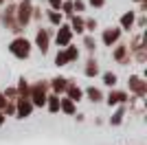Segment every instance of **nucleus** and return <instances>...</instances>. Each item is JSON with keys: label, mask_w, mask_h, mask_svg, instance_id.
I'll use <instances>...</instances> for the list:
<instances>
[{"label": "nucleus", "mask_w": 147, "mask_h": 145, "mask_svg": "<svg viewBox=\"0 0 147 145\" xmlns=\"http://www.w3.org/2000/svg\"><path fill=\"white\" fill-rule=\"evenodd\" d=\"M49 90L51 86L49 81H37L29 88V101L33 108H44L46 106V97H49Z\"/></svg>", "instance_id": "1"}, {"label": "nucleus", "mask_w": 147, "mask_h": 145, "mask_svg": "<svg viewBox=\"0 0 147 145\" xmlns=\"http://www.w3.org/2000/svg\"><path fill=\"white\" fill-rule=\"evenodd\" d=\"M31 48H33V44H31L24 35H18L11 44H9V53L16 55L18 60H26V57L31 55Z\"/></svg>", "instance_id": "2"}, {"label": "nucleus", "mask_w": 147, "mask_h": 145, "mask_svg": "<svg viewBox=\"0 0 147 145\" xmlns=\"http://www.w3.org/2000/svg\"><path fill=\"white\" fill-rule=\"evenodd\" d=\"M31 18H33V2L31 0H20V5L16 7V20H18V24L24 29L26 24L31 22Z\"/></svg>", "instance_id": "3"}, {"label": "nucleus", "mask_w": 147, "mask_h": 145, "mask_svg": "<svg viewBox=\"0 0 147 145\" xmlns=\"http://www.w3.org/2000/svg\"><path fill=\"white\" fill-rule=\"evenodd\" d=\"M0 18H2V22H5V26L9 31H13V33H20V31H22V26H20L18 20H16V5H9L5 11H0Z\"/></svg>", "instance_id": "4"}, {"label": "nucleus", "mask_w": 147, "mask_h": 145, "mask_svg": "<svg viewBox=\"0 0 147 145\" xmlns=\"http://www.w3.org/2000/svg\"><path fill=\"white\" fill-rule=\"evenodd\" d=\"M51 35H53V31H51V29H37V33H35V46L40 48V53H42V55L49 53Z\"/></svg>", "instance_id": "5"}, {"label": "nucleus", "mask_w": 147, "mask_h": 145, "mask_svg": "<svg viewBox=\"0 0 147 145\" xmlns=\"http://www.w3.org/2000/svg\"><path fill=\"white\" fill-rule=\"evenodd\" d=\"M127 86H129V90L136 95V99H143L145 97V92H147V84L143 81L138 75H132V77L127 79Z\"/></svg>", "instance_id": "6"}, {"label": "nucleus", "mask_w": 147, "mask_h": 145, "mask_svg": "<svg viewBox=\"0 0 147 145\" xmlns=\"http://www.w3.org/2000/svg\"><path fill=\"white\" fill-rule=\"evenodd\" d=\"M70 40H73V31H70V26H68V24H59V29H57V35H55L57 46H61V48L70 46Z\"/></svg>", "instance_id": "7"}, {"label": "nucleus", "mask_w": 147, "mask_h": 145, "mask_svg": "<svg viewBox=\"0 0 147 145\" xmlns=\"http://www.w3.org/2000/svg\"><path fill=\"white\" fill-rule=\"evenodd\" d=\"M127 99H129L127 92H123V90H110V95L105 97V103H108L110 108H112V106H125Z\"/></svg>", "instance_id": "8"}, {"label": "nucleus", "mask_w": 147, "mask_h": 145, "mask_svg": "<svg viewBox=\"0 0 147 145\" xmlns=\"http://www.w3.org/2000/svg\"><path fill=\"white\" fill-rule=\"evenodd\" d=\"M121 33H123V31L119 29V26H110V29H105V31H103L101 40H103L105 46H112V44H117L119 40H121Z\"/></svg>", "instance_id": "9"}, {"label": "nucleus", "mask_w": 147, "mask_h": 145, "mask_svg": "<svg viewBox=\"0 0 147 145\" xmlns=\"http://www.w3.org/2000/svg\"><path fill=\"white\" fill-rule=\"evenodd\" d=\"M112 57H114L119 64H123V66H125V64H129V62H132V53L127 51V44H119V46L114 48Z\"/></svg>", "instance_id": "10"}, {"label": "nucleus", "mask_w": 147, "mask_h": 145, "mask_svg": "<svg viewBox=\"0 0 147 145\" xmlns=\"http://www.w3.org/2000/svg\"><path fill=\"white\" fill-rule=\"evenodd\" d=\"M31 112H33V106H31L29 99H18L16 101V117L18 119H26V117H31Z\"/></svg>", "instance_id": "11"}, {"label": "nucleus", "mask_w": 147, "mask_h": 145, "mask_svg": "<svg viewBox=\"0 0 147 145\" xmlns=\"http://www.w3.org/2000/svg\"><path fill=\"white\" fill-rule=\"evenodd\" d=\"M68 81H70V79H66V77H55V79H51V90H53V95H57L59 97V92H66V86H68Z\"/></svg>", "instance_id": "12"}, {"label": "nucleus", "mask_w": 147, "mask_h": 145, "mask_svg": "<svg viewBox=\"0 0 147 145\" xmlns=\"http://www.w3.org/2000/svg\"><path fill=\"white\" fill-rule=\"evenodd\" d=\"M66 99H70L73 103H77V101H81V97H84V90H81L77 84H73V81H68V86H66Z\"/></svg>", "instance_id": "13"}, {"label": "nucleus", "mask_w": 147, "mask_h": 145, "mask_svg": "<svg viewBox=\"0 0 147 145\" xmlns=\"http://www.w3.org/2000/svg\"><path fill=\"white\" fill-rule=\"evenodd\" d=\"M134 24H136V13L134 11H125L121 16V26H119V29L121 31H132Z\"/></svg>", "instance_id": "14"}, {"label": "nucleus", "mask_w": 147, "mask_h": 145, "mask_svg": "<svg viewBox=\"0 0 147 145\" xmlns=\"http://www.w3.org/2000/svg\"><path fill=\"white\" fill-rule=\"evenodd\" d=\"M68 26H70V31H73V33H79V35H84V33H86V26H84V18H81V16H73Z\"/></svg>", "instance_id": "15"}, {"label": "nucleus", "mask_w": 147, "mask_h": 145, "mask_svg": "<svg viewBox=\"0 0 147 145\" xmlns=\"http://www.w3.org/2000/svg\"><path fill=\"white\" fill-rule=\"evenodd\" d=\"M84 75H86V77H94V75H99V62L94 60V57H90V60L86 62V68H84Z\"/></svg>", "instance_id": "16"}, {"label": "nucleus", "mask_w": 147, "mask_h": 145, "mask_svg": "<svg viewBox=\"0 0 147 145\" xmlns=\"http://www.w3.org/2000/svg\"><path fill=\"white\" fill-rule=\"evenodd\" d=\"M59 110L64 112V115H70V117H73L75 112H77V106H75L70 99H59Z\"/></svg>", "instance_id": "17"}, {"label": "nucleus", "mask_w": 147, "mask_h": 145, "mask_svg": "<svg viewBox=\"0 0 147 145\" xmlns=\"http://www.w3.org/2000/svg\"><path fill=\"white\" fill-rule=\"evenodd\" d=\"M86 95H88V99H90L92 103L103 101V92L99 90V88H94V86H88V88H86Z\"/></svg>", "instance_id": "18"}, {"label": "nucleus", "mask_w": 147, "mask_h": 145, "mask_svg": "<svg viewBox=\"0 0 147 145\" xmlns=\"http://www.w3.org/2000/svg\"><path fill=\"white\" fill-rule=\"evenodd\" d=\"M123 117H125V106H119L117 112L110 117V125H121V123H123Z\"/></svg>", "instance_id": "19"}, {"label": "nucleus", "mask_w": 147, "mask_h": 145, "mask_svg": "<svg viewBox=\"0 0 147 145\" xmlns=\"http://www.w3.org/2000/svg\"><path fill=\"white\" fill-rule=\"evenodd\" d=\"M46 108L51 112H59V97L57 95H49L46 97Z\"/></svg>", "instance_id": "20"}, {"label": "nucleus", "mask_w": 147, "mask_h": 145, "mask_svg": "<svg viewBox=\"0 0 147 145\" xmlns=\"http://www.w3.org/2000/svg\"><path fill=\"white\" fill-rule=\"evenodd\" d=\"M46 18L51 20V24H55V26H59V24H64V16H61V11H51L46 13Z\"/></svg>", "instance_id": "21"}, {"label": "nucleus", "mask_w": 147, "mask_h": 145, "mask_svg": "<svg viewBox=\"0 0 147 145\" xmlns=\"http://www.w3.org/2000/svg\"><path fill=\"white\" fill-rule=\"evenodd\" d=\"M64 53H66L68 64H70V62H77V57H79V48H77V46H66V51H64Z\"/></svg>", "instance_id": "22"}, {"label": "nucleus", "mask_w": 147, "mask_h": 145, "mask_svg": "<svg viewBox=\"0 0 147 145\" xmlns=\"http://www.w3.org/2000/svg\"><path fill=\"white\" fill-rule=\"evenodd\" d=\"M117 81H119V77L114 75V72H103V84H105V86L114 88V86H117Z\"/></svg>", "instance_id": "23"}, {"label": "nucleus", "mask_w": 147, "mask_h": 145, "mask_svg": "<svg viewBox=\"0 0 147 145\" xmlns=\"http://www.w3.org/2000/svg\"><path fill=\"white\" fill-rule=\"evenodd\" d=\"M84 46H86L88 51H90V53H92V51L97 48V40H94V37H92V35H84Z\"/></svg>", "instance_id": "24"}, {"label": "nucleus", "mask_w": 147, "mask_h": 145, "mask_svg": "<svg viewBox=\"0 0 147 145\" xmlns=\"http://www.w3.org/2000/svg\"><path fill=\"white\" fill-rule=\"evenodd\" d=\"M66 64H68L66 53H64V51H57V55H55V66H66Z\"/></svg>", "instance_id": "25"}, {"label": "nucleus", "mask_w": 147, "mask_h": 145, "mask_svg": "<svg viewBox=\"0 0 147 145\" xmlns=\"http://www.w3.org/2000/svg\"><path fill=\"white\" fill-rule=\"evenodd\" d=\"M61 11L73 18V16H75V11H73V0H64V2H61Z\"/></svg>", "instance_id": "26"}, {"label": "nucleus", "mask_w": 147, "mask_h": 145, "mask_svg": "<svg viewBox=\"0 0 147 145\" xmlns=\"http://www.w3.org/2000/svg\"><path fill=\"white\" fill-rule=\"evenodd\" d=\"M84 26H86V31H90V33H94V29L99 26V22L94 18H88V20H84Z\"/></svg>", "instance_id": "27"}, {"label": "nucleus", "mask_w": 147, "mask_h": 145, "mask_svg": "<svg viewBox=\"0 0 147 145\" xmlns=\"http://www.w3.org/2000/svg\"><path fill=\"white\" fill-rule=\"evenodd\" d=\"M84 9H86V2H84V0H73V11H77V16H79Z\"/></svg>", "instance_id": "28"}, {"label": "nucleus", "mask_w": 147, "mask_h": 145, "mask_svg": "<svg viewBox=\"0 0 147 145\" xmlns=\"http://www.w3.org/2000/svg\"><path fill=\"white\" fill-rule=\"evenodd\" d=\"M61 2H64V0H49V9H51V11H59Z\"/></svg>", "instance_id": "29"}, {"label": "nucleus", "mask_w": 147, "mask_h": 145, "mask_svg": "<svg viewBox=\"0 0 147 145\" xmlns=\"http://www.w3.org/2000/svg\"><path fill=\"white\" fill-rule=\"evenodd\" d=\"M88 2H90L92 7H97V9H101V7L105 5V0H88Z\"/></svg>", "instance_id": "30"}, {"label": "nucleus", "mask_w": 147, "mask_h": 145, "mask_svg": "<svg viewBox=\"0 0 147 145\" xmlns=\"http://www.w3.org/2000/svg\"><path fill=\"white\" fill-rule=\"evenodd\" d=\"M5 106H7V99L2 97V92H0V112H2V108H5Z\"/></svg>", "instance_id": "31"}, {"label": "nucleus", "mask_w": 147, "mask_h": 145, "mask_svg": "<svg viewBox=\"0 0 147 145\" xmlns=\"http://www.w3.org/2000/svg\"><path fill=\"white\" fill-rule=\"evenodd\" d=\"M134 26H138V29H143V26H145V18H138V22H136Z\"/></svg>", "instance_id": "32"}, {"label": "nucleus", "mask_w": 147, "mask_h": 145, "mask_svg": "<svg viewBox=\"0 0 147 145\" xmlns=\"http://www.w3.org/2000/svg\"><path fill=\"white\" fill-rule=\"evenodd\" d=\"M2 123H5V115L0 112V127H2Z\"/></svg>", "instance_id": "33"}, {"label": "nucleus", "mask_w": 147, "mask_h": 145, "mask_svg": "<svg viewBox=\"0 0 147 145\" xmlns=\"http://www.w3.org/2000/svg\"><path fill=\"white\" fill-rule=\"evenodd\" d=\"M0 5H5V0H0Z\"/></svg>", "instance_id": "34"}]
</instances>
